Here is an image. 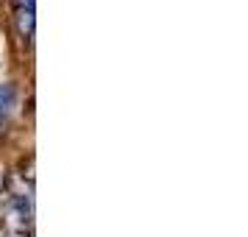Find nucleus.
<instances>
[{"label": "nucleus", "instance_id": "4", "mask_svg": "<svg viewBox=\"0 0 248 237\" xmlns=\"http://www.w3.org/2000/svg\"><path fill=\"white\" fill-rule=\"evenodd\" d=\"M6 237H31V235H28V232H9Z\"/></svg>", "mask_w": 248, "mask_h": 237}, {"label": "nucleus", "instance_id": "2", "mask_svg": "<svg viewBox=\"0 0 248 237\" xmlns=\"http://www.w3.org/2000/svg\"><path fill=\"white\" fill-rule=\"evenodd\" d=\"M12 212L17 215V221H23V223H25V221H31L34 209H31V201L20 195V198H14V201H12Z\"/></svg>", "mask_w": 248, "mask_h": 237}, {"label": "nucleus", "instance_id": "1", "mask_svg": "<svg viewBox=\"0 0 248 237\" xmlns=\"http://www.w3.org/2000/svg\"><path fill=\"white\" fill-rule=\"evenodd\" d=\"M14 25H17V31H20L25 39H31V36H34V28H36L34 9H25V6H20V9L14 12Z\"/></svg>", "mask_w": 248, "mask_h": 237}, {"label": "nucleus", "instance_id": "3", "mask_svg": "<svg viewBox=\"0 0 248 237\" xmlns=\"http://www.w3.org/2000/svg\"><path fill=\"white\" fill-rule=\"evenodd\" d=\"M14 106V90L9 84H0V117Z\"/></svg>", "mask_w": 248, "mask_h": 237}, {"label": "nucleus", "instance_id": "5", "mask_svg": "<svg viewBox=\"0 0 248 237\" xmlns=\"http://www.w3.org/2000/svg\"><path fill=\"white\" fill-rule=\"evenodd\" d=\"M23 6L25 9H34V0H23Z\"/></svg>", "mask_w": 248, "mask_h": 237}]
</instances>
